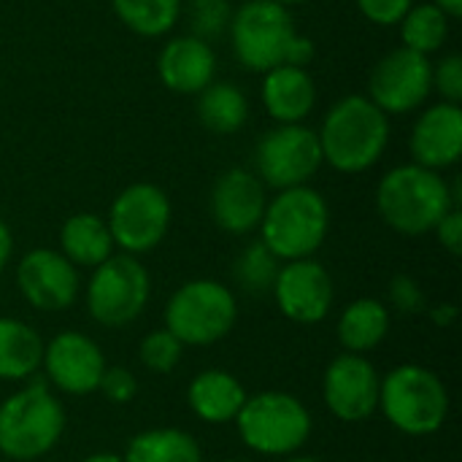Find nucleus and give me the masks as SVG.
<instances>
[{
  "instance_id": "e433bc0d",
  "label": "nucleus",
  "mask_w": 462,
  "mask_h": 462,
  "mask_svg": "<svg viewBox=\"0 0 462 462\" xmlns=\"http://www.w3.org/2000/svg\"><path fill=\"white\" fill-rule=\"evenodd\" d=\"M314 51H317V46H314V41L309 38V35H303L300 30L292 35V41H290V49H287V60H284V65H298V68H309V62L314 60Z\"/></svg>"
},
{
  "instance_id": "1a4fd4ad",
  "label": "nucleus",
  "mask_w": 462,
  "mask_h": 462,
  "mask_svg": "<svg viewBox=\"0 0 462 462\" xmlns=\"http://www.w3.org/2000/svg\"><path fill=\"white\" fill-rule=\"evenodd\" d=\"M152 298V279L143 263L133 254L114 252L92 268L84 290L89 317L103 328H125L135 322Z\"/></svg>"
},
{
  "instance_id": "f8f14e48",
  "label": "nucleus",
  "mask_w": 462,
  "mask_h": 462,
  "mask_svg": "<svg viewBox=\"0 0 462 462\" xmlns=\"http://www.w3.org/2000/svg\"><path fill=\"white\" fill-rule=\"evenodd\" d=\"M365 95L387 116L420 111L433 95V60L406 46H395L374 65Z\"/></svg>"
},
{
  "instance_id": "423d86ee",
  "label": "nucleus",
  "mask_w": 462,
  "mask_h": 462,
  "mask_svg": "<svg viewBox=\"0 0 462 462\" xmlns=\"http://www.w3.org/2000/svg\"><path fill=\"white\" fill-rule=\"evenodd\" d=\"M236 430L246 449L263 457H292L314 430L311 411L290 393L268 390L249 395L236 417Z\"/></svg>"
},
{
  "instance_id": "c85d7f7f",
  "label": "nucleus",
  "mask_w": 462,
  "mask_h": 462,
  "mask_svg": "<svg viewBox=\"0 0 462 462\" xmlns=\"http://www.w3.org/2000/svg\"><path fill=\"white\" fill-rule=\"evenodd\" d=\"M279 268H282V260H276L263 241H254V244H249L236 257L233 276H236V284L244 292H249V295H265V292L273 290V282H276Z\"/></svg>"
},
{
  "instance_id": "ddd939ff",
  "label": "nucleus",
  "mask_w": 462,
  "mask_h": 462,
  "mask_svg": "<svg viewBox=\"0 0 462 462\" xmlns=\"http://www.w3.org/2000/svg\"><path fill=\"white\" fill-rule=\"evenodd\" d=\"M379 387L382 374L365 355H338L330 360L322 376V401L328 411L346 422L357 425L371 420L379 411Z\"/></svg>"
},
{
  "instance_id": "a19ab883",
  "label": "nucleus",
  "mask_w": 462,
  "mask_h": 462,
  "mask_svg": "<svg viewBox=\"0 0 462 462\" xmlns=\"http://www.w3.org/2000/svg\"><path fill=\"white\" fill-rule=\"evenodd\" d=\"M81 462H122V455H114V452H95V455H87Z\"/></svg>"
},
{
  "instance_id": "c03bdc74",
  "label": "nucleus",
  "mask_w": 462,
  "mask_h": 462,
  "mask_svg": "<svg viewBox=\"0 0 462 462\" xmlns=\"http://www.w3.org/2000/svg\"><path fill=\"white\" fill-rule=\"evenodd\" d=\"M222 462H246V460H222Z\"/></svg>"
},
{
  "instance_id": "f03ea898",
  "label": "nucleus",
  "mask_w": 462,
  "mask_h": 462,
  "mask_svg": "<svg viewBox=\"0 0 462 462\" xmlns=\"http://www.w3.org/2000/svg\"><path fill=\"white\" fill-rule=\"evenodd\" d=\"M460 206V184L417 162L390 168L376 184V211L382 222L401 236H428Z\"/></svg>"
},
{
  "instance_id": "72a5a7b5",
  "label": "nucleus",
  "mask_w": 462,
  "mask_h": 462,
  "mask_svg": "<svg viewBox=\"0 0 462 462\" xmlns=\"http://www.w3.org/2000/svg\"><path fill=\"white\" fill-rule=\"evenodd\" d=\"M387 295H390V306H387V309H393V311H398V314H403V317H411V314H420V311L428 309L425 292H422L420 282H414V279L406 276V273H401V276H395V279L390 282Z\"/></svg>"
},
{
  "instance_id": "a211bd4d",
  "label": "nucleus",
  "mask_w": 462,
  "mask_h": 462,
  "mask_svg": "<svg viewBox=\"0 0 462 462\" xmlns=\"http://www.w3.org/2000/svg\"><path fill=\"white\" fill-rule=\"evenodd\" d=\"M411 162L428 171H449L462 157V108L457 103L436 100L425 106L409 130Z\"/></svg>"
},
{
  "instance_id": "20e7f679",
  "label": "nucleus",
  "mask_w": 462,
  "mask_h": 462,
  "mask_svg": "<svg viewBox=\"0 0 462 462\" xmlns=\"http://www.w3.org/2000/svg\"><path fill=\"white\" fill-rule=\"evenodd\" d=\"M65 433V409L43 379L27 382L0 403V455L32 462L49 455Z\"/></svg>"
},
{
  "instance_id": "0eeeda50",
  "label": "nucleus",
  "mask_w": 462,
  "mask_h": 462,
  "mask_svg": "<svg viewBox=\"0 0 462 462\" xmlns=\"http://www.w3.org/2000/svg\"><path fill=\"white\" fill-rule=\"evenodd\" d=\"M238 319V300L217 279H192L165 303V330L181 346H211L230 336Z\"/></svg>"
},
{
  "instance_id": "393cba45",
  "label": "nucleus",
  "mask_w": 462,
  "mask_h": 462,
  "mask_svg": "<svg viewBox=\"0 0 462 462\" xmlns=\"http://www.w3.org/2000/svg\"><path fill=\"white\" fill-rule=\"evenodd\" d=\"M43 341L22 319L0 317V382H24L41 368Z\"/></svg>"
},
{
  "instance_id": "aec40b11",
  "label": "nucleus",
  "mask_w": 462,
  "mask_h": 462,
  "mask_svg": "<svg viewBox=\"0 0 462 462\" xmlns=\"http://www.w3.org/2000/svg\"><path fill=\"white\" fill-rule=\"evenodd\" d=\"M260 103L276 125H303L317 108V81L309 68L276 65L263 73Z\"/></svg>"
},
{
  "instance_id": "473e14b6",
  "label": "nucleus",
  "mask_w": 462,
  "mask_h": 462,
  "mask_svg": "<svg viewBox=\"0 0 462 462\" xmlns=\"http://www.w3.org/2000/svg\"><path fill=\"white\" fill-rule=\"evenodd\" d=\"M97 393H103V398L108 403L125 406L138 395V379L125 365H111V368L106 365V371L100 376V384H97Z\"/></svg>"
},
{
  "instance_id": "79ce46f5",
  "label": "nucleus",
  "mask_w": 462,
  "mask_h": 462,
  "mask_svg": "<svg viewBox=\"0 0 462 462\" xmlns=\"http://www.w3.org/2000/svg\"><path fill=\"white\" fill-rule=\"evenodd\" d=\"M271 3H276V5H282V8H298V5H306L309 0H271Z\"/></svg>"
},
{
  "instance_id": "5701e85b",
  "label": "nucleus",
  "mask_w": 462,
  "mask_h": 462,
  "mask_svg": "<svg viewBox=\"0 0 462 462\" xmlns=\"http://www.w3.org/2000/svg\"><path fill=\"white\" fill-rule=\"evenodd\" d=\"M390 328H393V314L382 300L357 298L341 311L336 333H338V344L344 346V352L368 355L384 344V338L390 336Z\"/></svg>"
},
{
  "instance_id": "ea45409f",
  "label": "nucleus",
  "mask_w": 462,
  "mask_h": 462,
  "mask_svg": "<svg viewBox=\"0 0 462 462\" xmlns=\"http://www.w3.org/2000/svg\"><path fill=\"white\" fill-rule=\"evenodd\" d=\"M430 3H433V5H439V8L452 19V22L462 16V0H430Z\"/></svg>"
},
{
  "instance_id": "9b49d317",
  "label": "nucleus",
  "mask_w": 462,
  "mask_h": 462,
  "mask_svg": "<svg viewBox=\"0 0 462 462\" xmlns=\"http://www.w3.org/2000/svg\"><path fill=\"white\" fill-rule=\"evenodd\" d=\"M317 130L303 125H276L254 146V173L265 189L306 187L322 168Z\"/></svg>"
},
{
  "instance_id": "7ed1b4c3",
  "label": "nucleus",
  "mask_w": 462,
  "mask_h": 462,
  "mask_svg": "<svg viewBox=\"0 0 462 462\" xmlns=\"http://www.w3.org/2000/svg\"><path fill=\"white\" fill-rule=\"evenodd\" d=\"M257 230L276 260H306L322 249L330 233V206L325 195L309 184L282 189L268 200Z\"/></svg>"
},
{
  "instance_id": "f704fd0d",
  "label": "nucleus",
  "mask_w": 462,
  "mask_h": 462,
  "mask_svg": "<svg viewBox=\"0 0 462 462\" xmlns=\"http://www.w3.org/2000/svg\"><path fill=\"white\" fill-rule=\"evenodd\" d=\"M360 16L376 27H398L414 0H355Z\"/></svg>"
},
{
  "instance_id": "9d476101",
  "label": "nucleus",
  "mask_w": 462,
  "mask_h": 462,
  "mask_svg": "<svg viewBox=\"0 0 462 462\" xmlns=\"http://www.w3.org/2000/svg\"><path fill=\"white\" fill-rule=\"evenodd\" d=\"M171 219L173 206L168 192L152 181H135L111 200L106 225L119 252L141 257L165 241Z\"/></svg>"
},
{
  "instance_id": "f3484780",
  "label": "nucleus",
  "mask_w": 462,
  "mask_h": 462,
  "mask_svg": "<svg viewBox=\"0 0 462 462\" xmlns=\"http://www.w3.org/2000/svg\"><path fill=\"white\" fill-rule=\"evenodd\" d=\"M268 206V189L254 171L230 168L217 176L208 198L211 219L222 233L249 236L260 227Z\"/></svg>"
},
{
  "instance_id": "bb28decb",
  "label": "nucleus",
  "mask_w": 462,
  "mask_h": 462,
  "mask_svg": "<svg viewBox=\"0 0 462 462\" xmlns=\"http://www.w3.org/2000/svg\"><path fill=\"white\" fill-rule=\"evenodd\" d=\"M116 19L138 38H165L181 19L184 0H108Z\"/></svg>"
},
{
  "instance_id": "2eb2a0df",
  "label": "nucleus",
  "mask_w": 462,
  "mask_h": 462,
  "mask_svg": "<svg viewBox=\"0 0 462 462\" xmlns=\"http://www.w3.org/2000/svg\"><path fill=\"white\" fill-rule=\"evenodd\" d=\"M41 368L46 374V384L65 395L81 398L97 393L100 376L106 371V357L97 341L87 333L62 330L49 344H43Z\"/></svg>"
},
{
  "instance_id": "c756f323",
  "label": "nucleus",
  "mask_w": 462,
  "mask_h": 462,
  "mask_svg": "<svg viewBox=\"0 0 462 462\" xmlns=\"http://www.w3.org/2000/svg\"><path fill=\"white\" fill-rule=\"evenodd\" d=\"M181 16L189 24V35L214 43L217 38L227 32L233 3L230 0H184Z\"/></svg>"
},
{
  "instance_id": "2f4dec72",
  "label": "nucleus",
  "mask_w": 462,
  "mask_h": 462,
  "mask_svg": "<svg viewBox=\"0 0 462 462\" xmlns=\"http://www.w3.org/2000/svg\"><path fill=\"white\" fill-rule=\"evenodd\" d=\"M433 92L444 103L462 100V57L457 51L441 54V60L433 62Z\"/></svg>"
},
{
  "instance_id": "c9c22d12",
  "label": "nucleus",
  "mask_w": 462,
  "mask_h": 462,
  "mask_svg": "<svg viewBox=\"0 0 462 462\" xmlns=\"http://www.w3.org/2000/svg\"><path fill=\"white\" fill-rule=\"evenodd\" d=\"M436 238L439 244L452 254V257H460L462 254V211L460 206H455L452 211H447V217L436 225Z\"/></svg>"
},
{
  "instance_id": "4468645a",
  "label": "nucleus",
  "mask_w": 462,
  "mask_h": 462,
  "mask_svg": "<svg viewBox=\"0 0 462 462\" xmlns=\"http://www.w3.org/2000/svg\"><path fill=\"white\" fill-rule=\"evenodd\" d=\"M271 292L282 317L295 325H317L328 319L336 300L333 276L314 257L282 263Z\"/></svg>"
},
{
  "instance_id": "f257e3e1",
  "label": "nucleus",
  "mask_w": 462,
  "mask_h": 462,
  "mask_svg": "<svg viewBox=\"0 0 462 462\" xmlns=\"http://www.w3.org/2000/svg\"><path fill=\"white\" fill-rule=\"evenodd\" d=\"M390 138V116L374 106L368 95L338 97L317 127L322 162L344 176H357L379 165L387 154Z\"/></svg>"
},
{
  "instance_id": "7c9ffc66",
  "label": "nucleus",
  "mask_w": 462,
  "mask_h": 462,
  "mask_svg": "<svg viewBox=\"0 0 462 462\" xmlns=\"http://www.w3.org/2000/svg\"><path fill=\"white\" fill-rule=\"evenodd\" d=\"M184 346L176 336H171L165 328L162 330H152L143 336V341L138 344V360L143 363L146 371L152 374H171L179 363H181Z\"/></svg>"
},
{
  "instance_id": "6e6552de",
  "label": "nucleus",
  "mask_w": 462,
  "mask_h": 462,
  "mask_svg": "<svg viewBox=\"0 0 462 462\" xmlns=\"http://www.w3.org/2000/svg\"><path fill=\"white\" fill-rule=\"evenodd\" d=\"M298 32L292 14L271 0H244L233 8L227 38L233 57L252 73L284 65L292 35Z\"/></svg>"
},
{
  "instance_id": "412c9836",
  "label": "nucleus",
  "mask_w": 462,
  "mask_h": 462,
  "mask_svg": "<svg viewBox=\"0 0 462 462\" xmlns=\"http://www.w3.org/2000/svg\"><path fill=\"white\" fill-rule=\"evenodd\" d=\"M246 398L249 395H246L244 384L238 382V376H233L230 371H222V368L200 371L187 387L189 411L206 425L236 422Z\"/></svg>"
},
{
  "instance_id": "cd10ccee",
  "label": "nucleus",
  "mask_w": 462,
  "mask_h": 462,
  "mask_svg": "<svg viewBox=\"0 0 462 462\" xmlns=\"http://www.w3.org/2000/svg\"><path fill=\"white\" fill-rule=\"evenodd\" d=\"M449 30H452V19L430 0L414 3L398 24L401 46H406L417 54H425V57H433L436 51H441L447 46Z\"/></svg>"
},
{
  "instance_id": "a878e982",
  "label": "nucleus",
  "mask_w": 462,
  "mask_h": 462,
  "mask_svg": "<svg viewBox=\"0 0 462 462\" xmlns=\"http://www.w3.org/2000/svg\"><path fill=\"white\" fill-rule=\"evenodd\" d=\"M122 462H203V449L181 428H152L130 439Z\"/></svg>"
},
{
  "instance_id": "39448f33",
  "label": "nucleus",
  "mask_w": 462,
  "mask_h": 462,
  "mask_svg": "<svg viewBox=\"0 0 462 462\" xmlns=\"http://www.w3.org/2000/svg\"><path fill=\"white\" fill-rule=\"evenodd\" d=\"M379 411L403 436H433L449 417V390L436 371L403 363L382 376Z\"/></svg>"
},
{
  "instance_id": "b1692460",
  "label": "nucleus",
  "mask_w": 462,
  "mask_h": 462,
  "mask_svg": "<svg viewBox=\"0 0 462 462\" xmlns=\"http://www.w3.org/2000/svg\"><path fill=\"white\" fill-rule=\"evenodd\" d=\"M249 97L233 81L214 79L200 95H195V114L208 133L236 135L249 119Z\"/></svg>"
},
{
  "instance_id": "58836bf2",
  "label": "nucleus",
  "mask_w": 462,
  "mask_h": 462,
  "mask_svg": "<svg viewBox=\"0 0 462 462\" xmlns=\"http://www.w3.org/2000/svg\"><path fill=\"white\" fill-rule=\"evenodd\" d=\"M11 254H14V236H11V227L0 219V273L8 268Z\"/></svg>"
},
{
  "instance_id": "6ab92c4d",
  "label": "nucleus",
  "mask_w": 462,
  "mask_h": 462,
  "mask_svg": "<svg viewBox=\"0 0 462 462\" xmlns=\"http://www.w3.org/2000/svg\"><path fill=\"white\" fill-rule=\"evenodd\" d=\"M160 84L176 95H200L217 79L214 43L195 35H173L157 54Z\"/></svg>"
},
{
  "instance_id": "dca6fc26",
  "label": "nucleus",
  "mask_w": 462,
  "mask_h": 462,
  "mask_svg": "<svg viewBox=\"0 0 462 462\" xmlns=\"http://www.w3.org/2000/svg\"><path fill=\"white\" fill-rule=\"evenodd\" d=\"M16 287L35 311H65L76 303L81 282L60 252L38 246L30 249L16 265Z\"/></svg>"
},
{
  "instance_id": "4be33fe9",
  "label": "nucleus",
  "mask_w": 462,
  "mask_h": 462,
  "mask_svg": "<svg viewBox=\"0 0 462 462\" xmlns=\"http://www.w3.org/2000/svg\"><path fill=\"white\" fill-rule=\"evenodd\" d=\"M114 238L103 217L79 211L60 227V254L73 268H97L114 254Z\"/></svg>"
},
{
  "instance_id": "37998d69",
  "label": "nucleus",
  "mask_w": 462,
  "mask_h": 462,
  "mask_svg": "<svg viewBox=\"0 0 462 462\" xmlns=\"http://www.w3.org/2000/svg\"><path fill=\"white\" fill-rule=\"evenodd\" d=\"M284 462H322V460H317V457H287Z\"/></svg>"
},
{
  "instance_id": "4c0bfd02",
  "label": "nucleus",
  "mask_w": 462,
  "mask_h": 462,
  "mask_svg": "<svg viewBox=\"0 0 462 462\" xmlns=\"http://www.w3.org/2000/svg\"><path fill=\"white\" fill-rule=\"evenodd\" d=\"M428 314H430V322L436 328H452L457 322V317H460V311H457L455 303H439V306L428 309Z\"/></svg>"
}]
</instances>
